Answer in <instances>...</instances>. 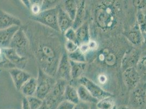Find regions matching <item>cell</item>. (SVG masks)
<instances>
[{
	"mask_svg": "<svg viewBox=\"0 0 146 109\" xmlns=\"http://www.w3.org/2000/svg\"><path fill=\"white\" fill-rule=\"evenodd\" d=\"M116 103L112 96L102 99L96 104L97 109H114Z\"/></svg>",
	"mask_w": 146,
	"mask_h": 109,
	"instance_id": "d4e9b609",
	"label": "cell"
},
{
	"mask_svg": "<svg viewBox=\"0 0 146 109\" xmlns=\"http://www.w3.org/2000/svg\"><path fill=\"white\" fill-rule=\"evenodd\" d=\"M57 79L47 73L40 68L38 69L36 78L37 88L35 96L44 100L55 85Z\"/></svg>",
	"mask_w": 146,
	"mask_h": 109,
	"instance_id": "3957f363",
	"label": "cell"
},
{
	"mask_svg": "<svg viewBox=\"0 0 146 109\" xmlns=\"http://www.w3.org/2000/svg\"><path fill=\"white\" fill-rule=\"evenodd\" d=\"M55 78L63 80L67 82L72 80L71 67L70 60L68 58V54L66 51H63L59 61Z\"/></svg>",
	"mask_w": 146,
	"mask_h": 109,
	"instance_id": "ba28073f",
	"label": "cell"
},
{
	"mask_svg": "<svg viewBox=\"0 0 146 109\" xmlns=\"http://www.w3.org/2000/svg\"><path fill=\"white\" fill-rule=\"evenodd\" d=\"M9 73L12 79L13 82L16 89L20 91L25 82L30 79L31 76L30 73L25 71L24 69L14 67L9 69Z\"/></svg>",
	"mask_w": 146,
	"mask_h": 109,
	"instance_id": "8fae6325",
	"label": "cell"
},
{
	"mask_svg": "<svg viewBox=\"0 0 146 109\" xmlns=\"http://www.w3.org/2000/svg\"><path fill=\"white\" fill-rule=\"evenodd\" d=\"M133 5L138 9H143L146 8V0L133 1Z\"/></svg>",
	"mask_w": 146,
	"mask_h": 109,
	"instance_id": "8d00e7d4",
	"label": "cell"
},
{
	"mask_svg": "<svg viewBox=\"0 0 146 109\" xmlns=\"http://www.w3.org/2000/svg\"><path fill=\"white\" fill-rule=\"evenodd\" d=\"M71 67V78L72 80L79 79L82 77L87 68V63L76 62L70 61Z\"/></svg>",
	"mask_w": 146,
	"mask_h": 109,
	"instance_id": "ffe728a7",
	"label": "cell"
},
{
	"mask_svg": "<svg viewBox=\"0 0 146 109\" xmlns=\"http://www.w3.org/2000/svg\"><path fill=\"white\" fill-rule=\"evenodd\" d=\"M87 45L88 46V48H89L90 51L96 50L98 47L97 42L95 41L91 40V39L89 41V42L87 43Z\"/></svg>",
	"mask_w": 146,
	"mask_h": 109,
	"instance_id": "74e56055",
	"label": "cell"
},
{
	"mask_svg": "<svg viewBox=\"0 0 146 109\" xmlns=\"http://www.w3.org/2000/svg\"><path fill=\"white\" fill-rule=\"evenodd\" d=\"M10 48L14 49L19 54L26 57L30 48V42L24 29L20 27L13 36Z\"/></svg>",
	"mask_w": 146,
	"mask_h": 109,
	"instance_id": "8992f818",
	"label": "cell"
},
{
	"mask_svg": "<svg viewBox=\"0 0 146 109\" xmlns=\"http://www.w3.org/2000/svg\"><path fill=\"white\" fill-rule=\"evenodd\" d=\"M143 41H144V43H145V45H146V34L145 35V36H143Z\"/></svg>",
	"mask_w": 146,
	"mask_h": 109,
	"instance_id": "7bdbcfd3",
	"label": "cell"
},
{
	"mask_svg": "<svg viewBox=\"0 0 146 109\" xmlns=\"http://www.w3.org/2000/svg\"><path fill=\"white\" fill-rule=\"evenodd\" d=\"M79 48V45L76 43L72 41H66L64 43V48L67 54L72 53L76 50H77Z\"/></svg>",
	"mask_w": 146,
	"mask_h": 109,
	"instance_id": "836d02e7",
	"label": "cell"
},
{
	"mask_svg": "<svg viewBox=\"0 0 146 109\" xmlns=\"http://www.w3.org/2000/svg\"><path fill=\"white\" fill-rule=\"evenodd\" d=\"M59 1H49L45 0L43 1L42 5V12L46 10H49L51 9H53L58 7L59 4Z\"/></svg>",
	"mask_w": 146,
	"mask_h": 109,
	"instance_id": "d6a6232c",
	"label": "cell"
},
{
	"mask_svg": "<svg viewBox=\"0 0 146 109\" xmlns=\"http://www.w3.org/2000/svg\"><path fill=\"white\" fill-rule=\"evenodd\" d=\"M114 2L103 1L95 7V22L98 27L104 31L112 30L118 24V9Z\"/></svg>",
	"mask_w": 146,
	"mask_h": 109,
	"instance_id": "7a4b0ae2",
	"label": "cell"
},
{
	"mask_svg": "<svg viewBox=\"0 0 146 109\" xmlns=\"http://www.w3.org/2000/svg\"><path fill=\"white\" fill-rule=\"evenodd\" d=\"M20 27L13 26L10 28L0 30V47L1 48L10 47L13 36Z\"/></svg>",
	"mask_w": 146,
	"mask_h": 109,
	"instance_id": "9a60e30c",
	"label": "cell"
},
{
	"mask_svg": "<svg viewBox=\"0 0 146 109\" xmlns=\"http://www.w3.org/2000/svg\"><path fill=\"white\" fill-rule=\"evenodd\" d=\"M57 23L60 31L63 35L67 30L73 26V20L61 7L58 6Z\"/></svg>",
	"mask_w": 146,
	"mask_h": 109,
	"instance_id": "5bb4252c",
	"label": "cell"
},
{
	"mask_svg": "<svg viewBox=\"0 0 146 109\" xmlns=\"http://www.w3.org/2000/svg\"><path fill=\"white\" fill-rule=\"evenodd\" d=\"M58 7L49 10L44 11L36 15H32V20L43 25L55 32L60 33L57 23Z\"/></svg>",
	"mask_w": 146,
	"mask_h": 109,
	"instance_id": "5b68a950",
	"label": "cell"
},
{
	"mask_svg": "<svg viewBox=\"0 0 146 109\" xmlns=\"http://www.w3.org/2000/svg\"><path fill=\"white\" fill-rule=\"evenodd\" d=\"M30 106L31 109H39L43 105L44 100L35 96L26 97Z\"/></svg>",
	"mask_w": 146,
	"mask_h": 109,
	"instance_id": "f1b7e54d",
	"label": "cell"
},
{
	"mask_svg": "<svg viewBox=\"0 0 146 109\" xmlns=\"http://www.w3.org/2000/svg\"><path fill=\"white\" fill-rule=\"evenodd\" d=\"M118 109H135L131 107H128V106H120L119 108H118Z\"/></svg>",
	"mask_w": 146,
	"mask_h": 109,
	"instance_id": "b9f144b4",
	"label": "cell"
},
{
	"mask_svg": "<svg viewBox=\"0 0 146 109\" xmlns=\"http://www.w3.org/2000/svg\"><path fill=\"white\" fill-rule=\"evenodd\" d=\"M68 82L63 80L57 79L56 82L44 100V102L50 109H56L58 105L63 99V96Z\"/></svg>",
	"mask_w": 146,
	"mask_h": 109,
	"instance_id": "277c9868",
	"label": "cell"
},
{
	"mask_svg": "<svg viewBox=\"0 0 146 109\" xmlns=\"http://www.w3.org/2000/svg\"><path fill=\"white\" fill-rule=\"evenodd\" d=\"M86 17V3L85 1H81L78 2V11L73 21V27L76 30L85 23Z\"/></svg>",
	"mask_w": 146,
	"mask_h": 109,
	"instance_id": "e0dca14e",
	"label": "cell"
},
{
	"mask_svg": "<svg viewBox=\"0 0 146 109\" xmlns=\"http://www.w3.org/2000/svg\"><path fill=\"white\" fill-rule=\"evenodd\" d=\"M107 80H108L107 77H106L105 75H104V74L100 75L99 76V78H98L99 82V83L101 84H105V82H106Z\"/></svg>",
	"mask_w": 146,
	"mask_h": 109,
	"instance_id": "ab89813d",
	"label": "cell"
},
{
	"mask_svg": "<svg viewBox=\"0 0 146 109\" xmlns=\"http://www.w3.org/2000/svg\"><path fill=\"white\" fill-rule=\"evenodd\" d=\"M139 53L136 49H132L126 53L122 58L121 67L125 70V69L135 67L140 60Z\"/></svg>",
	"mask_w": 146,
	"mask_h": 109,
	"instance_id": "2e32d148",
	"label": "cell"
},
{
	"mask_svg": "<svg viewBox=\"0 0 146 109\" xmlns=\"http://www.w3.org/2000/svg\"><path fill=\"white\" fill-rule=\"evenodd\" d=\"M63 99L74 105L79 103L80 99L77 88L72 85L68 84L64 91Z\"/></svg>",
	"mask_w": 146,
	"mask_h": 109,
	"instance_id": "44dd1931",
	"label": "cell"
},
{
	"mask_svg": "<svg viewBox=\"0 0 146 109\" xmlns=\"http://www.w3.org/2000/svg\"><path fill=\"white\" fill-rule=\"evenodd\" d=\"M128 38L130 42L135 45H140L142 41H143V36L140 30H137L131 31L128 33Z\"/></svg>",
	"mask_w": 146,
	"mask_h": 109,
	"instance_id": "484cf974",
	"label": "cell"
},
{
	"mask_svg": "<svg viewBox=\"0 0 146 109\" xmlns=\"http://www.w3.org/2000/svg\"><path fill=\"white\" fill-rule=\"evenodd\" d=\"M37 88L36 79L31 77L21 87L20 91L25 97L35 96Z\"/></svg>",
	"mask_w": 146,
	"mask_h": 109,
	"instance_id": "d6986e66",
	"label": "cell"
},
{
	"mask_svg": "<svg viewBox=\"0 0 146 109\" xmlns=\"http://www.w3.org/2000/svg\"><path fill=\"white\" fill-rule=\"evenodd\" d=\"M137 69L140 73V76L146 75V55L140 58L137 64Z\"/></svg>",
	"mask_w": 146,
	"mask_h": 109,
	"instance_id": "1f68e13d",
	"label": "cell"
},
{
	"mask_svg": "<svg viewBox=\"0 0 146 109\" xmlns=\"http://www.w3.org/2000/svg\"><path fill=\"white\" fill-rule=\"evenodd\" d=\"M43 1H32V5L30 7L32 15H36L42 12V5Z\"/></svg>",
	"mask_w": 146,
	"mask_h": 109,
	"instance_id": "f546056e",
	"label": "cell"
},
{
	"mask_svg": "<svg viewBox=\"0 0 146 109\" xmlns=\"http://www.w3.org/2000/svg\"><path fill=\"white\" fill-rule=\"evenodd\" d=\"M137 20L139 30L143 36L146 34V14L142 11H139L137 13Z\"/></svg>",
	"mask_w": 146,
	"mask_h": 109,
	"instance_id": "4316f807",
	"label": "cell"
},
{
	"mask_svg": "<svg viewBox=\"0 0 146 109\" xmlns=\"http://www.w3.org/2000/svg\"><path fill=\"white\" fill-rule=\"evenodd\" d=\"M123 79L128 88L134 89L139 84L141 76L136 68L131 67L124 70Z\"/></svg>",
	"mask_w": 146,
	"mask_h": 109,
	"instance_id": "7c38bea8",
	"label": "cell"
},
{
	"mask_svg": "<svg viewBox=\"0 0 146 109\" xmlns=\"http://www.w3.org/2000/svg\"><path fill=\"white\" fill-rule=\"evenodd\" d=\"M50 109L49 108H48V106L46 105V104L44 103V102H43V105L39 108V109Z\"/></svg>",
	"mask_w": 146,
	"mask_h": 109,
	"instance_id": "60d3db41",
	"label": "cell"
},
{
	"mask_svg": "<svg viewBox=\"0 0 146 109\" xmlns=\"http://www.w3.org/2000/svg\"><path fill=\"white\" fill-rule=\"evenodd\" d=\"M91 104L80 101L79 103L74 105L73 109H91Z\"/></svg>",
	"mask_w": 146,
	"mask_h": 109,
	"instance_id": "d590c367",
	"label": "cell"
},
{
	"mask_svg": "<svg viewBox=\"0 0 146 109\" xmlns=\"http://www.w3.org/2000/svg\"><path fill=\"white\" fill-rule=\"evenodd\" d=\"M63 9L74 21L78 8V2L75 0H67L63 2Z\"/></svg>",
	"mask_w": 146,
	"mask_h": 109,
	"instance_id": "603a6c76",
	"label": "cell"
},
{
	"mask_svg": "<svg viewBox=\"0 0 146 109\" xmlns=\"http://www.w3.org/2000/svg\"><path fill=\"white\" fill-rule=\"evenodd\" d=\"M74 105V104L66 100H63L60 103L56 109H73Z\"/></svg>",
	"mask_w": 146,
	"mask_h": 109,
	"instance_id": "e575fe53",
	"label": "cell"
},
{
	"mask_svg": "<svg viewBox=\"0 0 146 109\" xmlns=\"http://www.w3.org/2000/svg\"><path fill=\"white\" fill-rule=\"evenodd\" d=\"M75 31L79 45L82 44H87L91 40L90 27L87 23L85 22Z\"/></svg>",
	"mask_w": 146,
	"mask_h": 109,
	"instance_id": "ac0fdd59",
	"label": "cell"
},
{
	"mask_svg": "<svg viewBox=\"0 0 146 109\" xmlns=\"http://www.w3.org/2000/svg\"><path fill=\"white\" fill-rule=\"evenodd\" d=\"M78 96L80 101L89 103V104H97L98 102L97 99L92 96L91 93L82 85H80L77 88Z\"/></svg>",
	"mask_w": 146,
	"mask_h": 109,
	"instance_id": "7402d4cb",
	"label": "cell"
},
{
	"mask_svg": "<svg viewBox=\"0 0 146 109\" xmlns=\"http://www.w3.org/2000/svg\"><path fill=\"white\" fill-rule=\"evenodd\" d=\"M3 54L7 60L11 63L16 68L23 69L26 64L27 60L26 57H24L19 54L18 53L12 48L2 49Z\"/></svg>",
	"mask_w": 146,
	"mask_h": 109,
	"instance_id": "30bf717a",
	"label": "cell"
},
{
	"mask_svg": "<svg viewBox=\"0 0 146 109\" xmlns=\"http://www.w3.org/2000/svg\"><path fill=\"white\" fill-rule=\"evenodd\" d=\"M63 35L67 41H72V42L76 43L79 44L78 42V38H77L76 31L73 29V27H71V28L69 29L68 30H67Z\"/></svg>",
	"mask_w": 146,
	"mask_h": 109,
	"instance_id": "4dcf8cb0",
	"label": "cell"
},
{
	"mask_svg": "<svg viewBox=\"0 0 146 109\" xmlns=\"http://www.w3.org/2000/svg\"><path fill=\"white\" fill-rule=\"evenodd\" d=\"M35 56L43 70L50 75L55 77L58 64L61 58L60 50L56 45V41L53 38H42L35 44Z\"/></svg>",
	"mask_w": 146,
	"mask_h": 109,
	"instance_id": "6da1fadb",
	"label": "cell"
},
{
	"mask_svg": "<svg viewBox=\"0 0 146 109\" xmlns=\"http://www.w3.org/2000/svg\"><path fill=\"white\" fill-rule=\"evenodd\" d=\"M21 24L20 19L0 8V30L10 28L13 26L21 27Z\"/></svg>",
	"mask_w": 146,
	"mask_h": 109,
	"instance_id": "4fadbf2b",
	"label": "cell"
},
{
	"mask_svg": "<svg viewBox=\"0 0 146 109\" xmlns=\"http://www.w3.org/2000/svg\"><path fill=\"white\" fill-rule=\"evenodd\" d=\"M78 80L80 85L85 87L91 93L92 96L97 99L98 101L105 98L112 96V93L104 90L100 86H99V85L96 84L91 80L85 76H82Z\"/></svg>",
	"mask_w": 146,
	"mask_h": 109,
	"instance_id": "52a82bcc",
	"label": "cell"
},
{
	"mask_svg": "<svg viewBox=\"0 0 146 109\" xmlns=\"http://www.w3.org/2000/svg\"><path fill=\"white\" fill-rule=\"evenodd\" d=\"M131 108H142L146 104V83L139 84L134 89L130 98Z\"/></svg>",
	"mask_w": 146,
	"mask_h": 109,
	"instance_id": "9c48e42d",
	"label": "cell"
},
{
	"mask_svg": "<svg viewBox=\"0 0 146 109\" xmlns=\"http://www.w3.org/2000/svg\"><path fill=\"white\" fill-rule=\"evenodd\" d=\"M22 109H31L30 104L26 97H24L22 100Z\"/></svg>",
	"mask_w": 146,
	"mask_h": 109,
	"instance_id": "f35d334b",
	"label": "cell"
},
{
	"mask_svg": "<svg viewBox=\"0 0 146 109\" xmlns=\"http://www.w3.org/2000/svg\"><path fill=\"white\" fill-rule=\"evenodd\" d=\"M68 56L70 61L81 63H85L87 61L85 54H84L79 49L73 53L68 54Z\"/></svg>",
	"mask_w": 146,
	"mask_h": 109,
	"instance_id": "83f0119b",
	"label": "cell"
},
{
	"mask_svg": "<svg viewBox=\"0 0 146 109\" xmlns=\"http://www.w3.org/2000/svg\"><path fill=\"white\" fill-rule=\"evenodd\" d=\"M99 59L110 67L114 66L117 62L116 55L113 53L110 52L108 49L104 50L99 54Z\"/></svg>",
	"mask_w": 146,
	"mask_h": 109,
	"instance_id": "cb8c5ba5",
	"label": "cell"
}]
</instances>
